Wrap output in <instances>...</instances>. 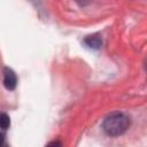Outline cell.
Wrapping results in <instances>:
<instances>
[{
    "label": "cell",
    "mask_w": 147,
    "mask_h": 147,
    "mask_svg": "<svg viewBox=\"0 0 147 147\" xmlns=\"http://www.w3.org/2000/svg\"><path fill=\"white\" fill-rule=\"evenodd\" d=\"M130 117L122 113H115L103 119L102 130L110 137H117L123 134L130 126Z\"/></svg>",
    "instance_id": "1"
},
{
    "label": "cell",
    "mask_w": 147,
    "mask_h": 147,
    "mask_svg": "<svg viewBox=\"0 0 147 147\" xmlns=\"http://www.w3.org/2000/svg\"><path fill=\"white\" fill-rule=\"evenodd\" d=\"M3 85L7 90L13 91L16 88L17 85V77L16 74L14 72V70H11L10 68L6 67L3 69Z\"/></svg>",
    "instance_id": "2"
},
{
    "label": "cell",
    "mask_w": 147,
    "mask_h": 147,
    "mask_svg": "<svg viewBox=\"0 0 147 147\" xmlns=\"http://www.w3.org/2000/svg\"><path fill=\"white\" fill-rule=\"evenodd\" d=\"M84 45L91 49H99L101 47V44H102V40H101V37L99 34H91V36H87L84 40H83Z\"/></svg>",
    "instance_id": "3"
},
{
    "label": "cell",
    "mask_w": 147,
    "mask_h": 147,
    "mask_svg": "<svg viewBox=\"0 0 147 147\" xmlns=\"http://www.w3.org/2000/svg\"><path fill=\"white\" fill-rule=\"evenodd\" d=\"M10 125V118L7 114L5 113H0V129L2 130H7Z\"/></svg>",
    "instance_id": "4"
},
{
    "label": "cell",
    "mask_w": 147,
    "mask_h": 147,
    "mask_svg": "<svg viewBox=\"0 0 147 147\" xmlns=\"http://www.w3.org/2000/svg\"><path fill=\"white\" fill-rule=\"evenodd\" d=\"M77 3H79L80 6H85V5H87L88 2H90V0H75Z\"/></svg>",
    "instance_id": "5"
},
{
    "label": "cell",
    "mask_w": 147,
    "mask_h": 147,
    "mask_svg": "<svg viewBox=\"0 0 147 147\" xmlns=\"http://www.w3.org/2000/svg\"><path fill=\"white\" fill-rule=\"evenodd\" d=\"M2 142H3V134L0 132V145H2Z\"/></svg>",
    "instance_id": "6"
}]
</instances>
